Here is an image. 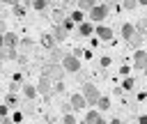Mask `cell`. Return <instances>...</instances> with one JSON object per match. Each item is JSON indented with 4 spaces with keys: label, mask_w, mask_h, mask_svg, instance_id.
<instances>
[{
    "label": "cell",
    "mask_w": 147,
    "mask_h": 124,
    "mask_svg": "<svg viewBox=\"0 0 147 124\" xmlns=\"http://www.w3.org/2000/svg\"><path fill=\"white\" fill-rule=\"evenodd\" d=\"M69 106H71V110H83V108H85L83 94H80V92H74V94L69 96Z\"/></svg>",
    "instance_id": "cell-9"
},
{
    "label": "cell",
    "mask_w": 147,
    "mask_h": 124,
    "mask_svg": "<svg viewBox=\"0 0 147 124\" xmlns=\"http://www.w3.org/2000/svg\"><path fill=\"white\" fill-rule=\"evenodd\" d=\"M138 5L140 7H147V0H138Z\"/></svg>",
    "instance_id": "cell-43"
},
{
    "label": "cell",
    "mask_w": 147,
    "mask_h": 124,
    "mask_svg": "<svg viewBox=\"0 0 147 124\" xmlns=\"http://www.w3.org/2000/svg\"><path fill=\"white\" fill-rule=\"evenodd\" d=\"M64 73H67V71L62 69L60 62H46V64L41 67V76H46V78H51V80H62Z\"/></svg>",
    "instance_id": "cell-1"
},
{
    "label": "cell",
    "mask_w": 147,
    "mask_h": 124,
    "mask_svg": "<svg viewBox=\"0 0 147 124\" xmlns=\"http://www.w3.org/2000/svg\"><path fill=\"white\" fill-rule=\"evenodd\" d=\"M133 87H136V78H124L122 90H133Z\"/></svg>",
    "instance_id": "cell-29"
},
{
    "label": "cell",
    "mask_w": 147,
    "mask_h": 124,
    "mask_svg": "<svg viewBox=\"0 0 147 124\" xmlns=\"http://www.w3.org/2000/svg\"><path fill=\"white\" fill-rule=\"evenodd\" d=\"M18 90H21V83H16V80H14V83L9 85V92H14V94H16Z\"/></svg>",
    "instance_id": "cell-34"
},
{
    "label": "cell",
    "mask_w": 147,
    "mask_h": 124,
    "mask_svg": "<svg viewBox=\"0 0 147 124\" xmlns=\"http://www.w3.org/2000/svg\"><path fill=\"white\" fill-rule=\"evenodd\" d=\"M9 117H11V122H14V124H21V119H23V113H21V110H16V113H14V115H9Z\"/></svg>",
    "instance_id": "cell-31"
},
{
    "label": "cell",
    "mask_w": 147,
    "mask_h": 124,
    "mask_svg": "<svg viewBox=\"0 0 147 124\" xmlns=\"http://www.w3.org/2000/svg\"><path fill=\"white\" fill-rule=\"evenodd\" d=\"M94 34H96V39H101V41H110L115 34H113V28H108V25H94Z\"/></svg>",
    "instance_id": "cell-6"
},
{
    "label": "cell",
    "mask_w": 147,
    "mask_h": 124,
    "mask_svg": "<svg viewBox=\"0 0 147 124\" xmlns=\"http://www.w3.org/2000/svg\"><path fill=\"white\" fill-rule=\"evenodd\" d=\"M53 18H55V23H62V21H64V9L57 7V9L53 11Z\"/></svg>",
    "instance_id": "cell-28"
},
{
    "label": "cell",
    "mask_w": 147,
    "mask_h": 124,
    "mask_svg": "<svg viewBox=\"0 0 147 124\" xmlns=\"http://www.w3.org/2000/svg\"><path fill=\"white\" fill-rule=\"evenodd\" d=\"M21 90H23V96H25L28 101H34V99H37V87H34V85L23 83V85H21Z\"/></svg>",
    "instance_id": "cell-14"
},
{
    "label": "cell",
    "mask_w": 147,
    "mask_h": 124,
    "mask_svg": "<svg viewBox=\"0 0 147 124\" xmlns=\"http://www.w3.org/2000/svg\"><path fill=\"white\" fill-rule=\"evenodd\" d=\"M9 115V106L7 103H0V117H7Z\"/></svg>",
    "instance_id": "cell-33"
},
{
    "label": "cell",
    "mask_w": 147,
    "mask_h": 124,
    "mask_svg": "<svg viewBox=\"0 0 147 124\" xmlns=\"http://www.w3.org/2000/svg\"><path fill=\"white\" fill-rule=\"evenodd\" d=\"M60 64H62V69H64L67 73H78V71H80V60H78L74 53H67Z\"/></svg>",
    "instance_id": "cell-4"
},
{
    "label": "cell",
    "mask_w": 147,
    "mask_h": 124,
    "mask_svg": "<svg viewBox=\"0 0 147 124\" xmlns=\"http://www.w3.org/2000/svg\"><path fill=\"white\" fill-rule=\"evenodd\" d=\"M142 39H145V37H142L140 32H136V34H133V37H131V39H129L126 44H129L131 48H140V44H142Z\"/></svg>",
    "instance_id": "cell-19"
},
{
    "label": "cell",
    "mask_w": 147,
    "mask_h": 124,
    "mask_svg": "<svg viewBox=\"0 0 147 124\" xmlns=\"http://www.w3.org/2000/svg\"><path fill=\"white\" fill-rule=\"evenodd\" d=\"M51 37L55 39V44H62V41L69 37V32H67V30H64L60 23H55V25H53V32H51Z\"/></svg>",
    "instance_id": "cell-8"
},
{
    "label": "cell",
    "mask_w": 147,
    "mask_h": 124,
    "mask_svg": "<svg viewBox=\"0 0 147 124\" xmlns=\"http://www.w3.org/2000/svg\"><path fill=\"white\" fill-rule=\"evenodd\" d=\"M0 64H2V60H0Z\"/></svg>",
    "instance_id": "cell-49"
},
{
    "label": "cell",
    "mask_w": 147,
    "mask_h": 124,
    "mask_svg": "<svg viewBox=\"0 0 147 124\" xmlns=\"http://www.w3.org/2000/svg\"><path fill=\"white\" fill-rule=\"evenodd\" d=\"M108 108H110V96H103V94H101V96L96 99V110L103 113V110H108Z\"/></svg>",
    "instance_id": "cell-18"
},
{
    "label": "cell",
    "mask_w": 147,
    "mask_h": 124,
    "mask_svg": "<svg viewBox=\"0 0 147 124\" xmlns=\"http://www.w3.org/2000/svg\"><path fill=\"white\" fill-rule=\"evenodd\" d=\"M48 2H51V0H32L30 5H32V7L37 9V11H44V9L48 7Z\"/></svg>",
    "instance_id": "cell-23"
},
{
    "label": "cell",
    "mask_w": 147,
    "mask_h": 124,
    "mask_svg": "<svg viewBox=\"0 0 147 124\" xmlns=\"http://www.w3.org/2000/svg\"><path fill=\"white\" fill-rule=\"evenodd\" d=\"M133 67L136 69H145L147 67V51H142V48L133 51Z\"/></svg>",
    "instance_id": "cell-7"
},
{
    "label": "cell",
    "mask_w": 147,
    "mask_h": 124,
    "mask_svg": "<svg viewBox=\"0 0 147 124\" xmlns=\"http://www.w3.org/2000/svg\"><path fill=\"white\" fill-rule=\"evenodd\" d=\"M69 18H71V21H74V23H83V11H80V9H74V11H71V16H69Z\"/></svg>",
    "instance_id": "cell-25"
},
{
    "label": "cell",
    "mask_w": 147,
    "mask_h": 124,
    "mask_svg": "<svg viewBox=\"0 0 147 124\" xmlns=\"http://www.w3.org/2000/svg\"><path fill=\"white\" fill-rule=\"evenodd\" d=\"M78 34H80V37H90V34H94V23H90V21L78 23Z\"/></svg>",
    "instance_id": "cell-13"
},
{
    "label": "cell",
    "mask_w": 147,
    "mask_h": 124,
    "mask_svg": "<svg viewBox=\"0 0 147 124\" xmlns=\"http://www.w3.org/2000/svg\"><path fill=\"white\" fill-rule=\"evenodd\" d=\"M7 30H5V21H0V34H5Z\"/></svg>",
    "instance_id": "cell-42"
},
{
    "label": "cell",
    "mask_w": 147,
    "mask_h": 124,
    "mask_svg": "<svg viewBox=\"0 0 147 124\" xmlns=\"http://www.w3.org/2000/svg\"><path fill=\"white\" fill-rule=\"evenodd\" d=\"M16 48H21V53L28 55V53L34 51V41H32L30 37H23V39H18V46H16Z\"/></svg>",
    "instance_id": "cell-10"
},
{
    "label": "cell",
    "mask_w": 147,
    "mask_h": 124,
    "mask_svg": "<svg viewBox=\"0 0 147 124\" xmlns=\"http://www.w3.org/2000/svg\"><path fill=\"white\" fill-rule=\"evenodd\" d=\"M64 55H67V53H64L60 46H53V48H51V60H48V62H62Z\"/></svg>",
    "instance_id": "cell-17"
},
{
    "label": "cell",
    "mask_w": 147,
    "mask_h": 124,
    "mask_svg": "<svg viewBox=\"0 0 147 124\" xmlns=\"http://www.w3.org/2000/svg\"><path fill=\"white\" fill-rule=\"evenodd\" d=\"M64 92V83L62 80H55V85H53V96H57V94H62Z\"/></svg>",
    "instance_id": "cell-26"
},
{
    "label": "cell",
    "mask_w": 147,
    "mask_h": 124,
    "mask_svg": "<svg viewBox=\"0 0 147 124\" xmlns=\"http://www.w3.org/2000/svg\"><path fill=\"white\" fill-rule=\"evenodd\" d=\"M133 34H136V25H131V23H122V37H124V41H129Z\"/></svg>",
    "instance_id": "cell-16"
},
{
    "label": "cell",
    "mask_w": 147,
    "mask_h": 124,
    "mask_svg": "<svg viewBox=\"0 0 147 124\" xmlns=\"http://www.w3.org/2000/svg\"><path fill=\"white\" fill-rule=\"evenodd\" d=\"M21 0H0V5H7V7H14V5H18Z\"/></svg>",
    "instance_id": "cell-35"
},
{
    "label": "cell",
    "mask_w": 147,
    "mask_h": 124,
    "mask_svg": "<svg viewBox=\"0 0 147 124\" xmlns=\"http://www.w3.org/2000/svg\"><path fill=\"white\" fill-rule=\"evenodd\" d=\"M119 5H122L124 9H129V11H131V9H136V7H138V0H122Z\"/></svg>",
    "instance_id": "cell-27"
},
{
    "label": "cell",
    "mask_w": 147,
    "mask_h": 124,
    "mask_svg": "<svg viewBox=\"0 0 147 124\" xmlns=\"http://www.w3.org/2000/svg\"><path fill=\"white\" fill-rule=\"evenodd\" d=\"M108 124H124V122H122V119H119V117H113V119H110V122H108Z\"/></svg>",
    "instance_id": "cell-40"
},
{
    "label": "cell",
    "mask_w": 147,
    "mask_h": 124,
    "mask_svg": "<svg viewBox=\"0 0 147 124\" xmlns=\"http://www.w3.org/2000/svg\"><path fill=\"white\" fill-rule=\"evenodd\" d=\"M80 94H83V99H85V106H90V108H94V106H96V99L101 96V92L96 90L94 83H85Z\"/></svg>",
    "instance_id": "cell-3"
},
{
    "label": "cell",
    "mask_w": 147,
    "mask_h": 124,
    "mask_svg": "<svg viewBox=\"0 0 147 124\" xmlns=\"http://www.w3.org/2000/svg\"><path fill=\"white\" fill-rule=\"evenodd\" d=\"M138 122L140 124H147V115H138Z\"/></svg>",
    "instance_id": "cell-38"
},
{
    "label": "cell",
    "mask_w": 147,
    "mask_h": 124,
    "mask_svg": "<svg viewBox=\"0 0 147 124\" xmlns=\"http://www.w3.org/2000/svg\"><path fill=\"white\" fill-rule=\"evenodd\" d=\"M110 64V57H101V67H108Z\"/></svg>",
    "instance_id": "cell-37"
},
{
    "label": "cell",
    "mask_w": 147,
    "mask_h": 124,
    "mask_svg": "<svg viewBox=\"0 0 147 124\" xmlns=\"http://www.w3.org/2000/svg\"><path fill=\"white\" fill-rule=\"evenodd\" d=\"M108 11H110V7H108L106 2H99V5H94V7L87 11V16H90V23H101V21H106V18H108Z\"/></svg>",
    "instance_id": "cell-2"
},
{
    "label": "cell",
    "mask_w": 147,
    "mask_h": 124,
    "mask_svg": "<svg viewBox=\"0 0 147 124\" xmlns=\"http://www.w3.org/2000/svg\"><path fill=\"white\" fill-rule=\"evenodd\" d=\"M94 5H99V0H76V9H80L83 14H87Z\"/></svg>",
    "instance_id": "cell-15"
},
{
    "label": "cell",
    "mask_w": 147,
    "mask_h": 124,
    "mask_svg": "<svg viewBox=\"0 0 147 124\" xmlns=\"http://www.w3.org/2000/svg\"><path fill=\"white\" fill-rule=\"evenodd\" d=\"M37 94H41V96H53V80L51 78H46V76H39V80H37Z\"/></svg>",
    "instance_id": "cell-5"
},
{
    "label": "cell",
    "mask_w": 147,
    "mask_h": 124,
    "mask_svg": "<svg viewBox=\"0 0 147 124\" xmlns=\"http://www.w3.org/2000/svg\"><path fill=\"white\" fill-rule=\"evenodd\" d=\"M119 2H122V0H106V5H108V7H115V5H119Z\"/></svg>",
    "instance_id": "cell-36"
},
{
    "label": "cell",
    "mask_w": 147,
    "mask_h": 124,
    "mask_svg": "<svg viewBox=\"0 0 147 124\" xmlns=\"http://www.w3.org/2000/svg\"><path fill=\"white\" fill-rule=\"evenodd\" d=\"M0 48H2V34H0Z\"/></svg>",
    "instance_id": "cell-44"
},
{
    "label": "cell",
    "mask_w": 147,
    "mask_h": 124,
    "mask_svg": "<svg viewBox=\"0 0 147 124\" xmlns=\"http://www.w3.org/2000/svg\"><path fill=\"white\" fill-rule=\"evenodd\" d=\"M60 25H62V28H64V30H67V32H71V30H74V28H76V23H74V21H71V18H69V16H64V21H62V23H60Z\"/></svg>",
    "instance_id": "cell-24"
},
{
    "label": "cell",
    "mask_w": 147,
    "mask_h": 124,
    "mask_svg": "<svg viewBox=\"0 0 147 124\" xmlns=\"http://www.w3.org/2000/svg\"><path fill=\"white\" fill-rule=\"evenodd\" d=\"M23 14H25V9H23L21 5H14V16H18V18H21Z\"/></svg>",
    "instance_id": "cell-32"
},
{
    "label": "cell",
    "mask_w": 147,
    "mask_h": 124,
    "mask_svg": "<svg viewBox=\"0 0 147 124\" xmlns=\"http://www.w3.org/2000/svg\"><path fill=\"white\" fill-rule=\"evenodd\" d=\"M0 124H2V117H0Z\"/></svg>",
    "instance_id": "cell-48"
},
{
    "label": "cell",
    "mask_w": 147,
    "mask_h": 124,
    "mask_svg": "<svg viewBox=\"0 0 147 124\" xmlns=\"http://www.w3.org/2000/svg\"><path fill=\"white\" fill-rule=\"evenodd\" d=\"M2 124H14V122H11V117L7 115V117H2Z\"/></svg>",
    "instance_id": "cell-41"
},
{
    "label": "cell",
    "mask_w": 147,
    "mask_h": 124,
    "mask_svg": "<svg viewBox=\"0 0 147 124\" xmlns=\"http://www.w3.org/2000/svg\"><path fill=\"white\" fill-rule=\"evenodd\" d=\"M62 124H76V117H74L71 113H64V117H62Z\"/></svg>",
    "instance_id": "cell-30"
},
{
    "label": "cell",
    "mask_w": 147,
    "mask_h": 124,
    "mask_svg": "<svg viewBox=\"0 0 147 124\" xmlns=\"http://www.w3.org/2000/svg\"><path fill=\"white\" fill-rule=\"evenodd\" d=\"M99 115H101V113H99V110H94V108H92V110H90V113H87V115H85V124H94V122H96V117H99Z\"/></svg>",
    "instance_id": "cell-22"
},
{
    "label": "cell",
    "mask_w": 147,
    "mask_h": 124,
    "mask_svg": "<svg viewBox=\"0 0 147 124\" xmlns=\"http://www.w3.org/2000/svg\"><path fill=\"white\" fill-rule=\"evenodd\" d=\"M142 71H145V73H147V67H145V69H142Z\"/></svg>",
    "instance_id": "cell-46"
},
{
    "label": "cell",
    "mask_w": 147,
    "mask_h": 124,
    "mask_svg": "<svg viewBox=\"0 0 147 124\" xmlns=\"http://www.w3.org/2000/svg\"><path fill=\"white\" fill-rule=\"evenodd\" d=\"M5 103H7V106H11V108H16V106H18V94H14V92H7V96H5Z\"/></svg>",
    "instance_id": "cell-20"
},
{
    "label": "cell",
    "mask_w": 147,
    "mask_h": 124,
    "mask_svg": "<svg viewBox=\"0 0 147 124\" xmlns=\"http://www.w3.org/2000/svg\"><path fill=\"white\" fill-rule=\"evenodd\" d=\"M16 57H18V51H16V48H9V46H2V48H0V60H2V62L16 60Z\"/></svg>",
    "instance_id": "cell-12"
},
{
    "label": "cell",
    "mask_w": 147,
    "mask_h": 124,
    "mask_svg": "<svg viewBox=\"0 0 147 124\" xmlns=\"http://www.w3.org/2000/svg\"><path fill=\"white\" fill-rule=\"evenodd\" d=\"M0 14H2V5H0Z\"/></svg>",
    "instance_id": "cell-47"
},
{
    "label": "cell",
    "mask_w": 147,
    "mask_h": 124,
    "mask_svg": "<svg viewBox=\"0 0 147 124\" xmlns=\"http://www.w3.org/2000/svg\"><path fill=\"white\" fill-rule=\"evenodd\" d=\"M94 124H108V122H106V117H101V115H99V117H96V122H94Z\"/></svg>",
    "instance_id": "cell-39"
},
{
    "label": "cell",
    "mask_w": 147,
    "mask_h": 124,
    "mask_svg": "<svg viewBox=\"0 0 147 124\" xmlns=\"http://www.w3.org/2000/svg\"><path fill=\"white\" fill-rule=\"evenodd\" d=\"M23 2H32V0H23Z\"/></svg>",
    "instance_id": "cell-45"
},
{
    "label": "cell",
    "mask_w": 147,
    "mask_h": 124,
    "mask_svg": "<svg viewBox=\"0 0 147 124\" xmlns=\"http://www.w3.org/2000/svg\"><path fill=\"white\" fill-rule=\"evenodd\" d=\"M2 46L16 48V46H18V34H16V32H5V34H2Z\"/></svg>",
    "instance_id": "cell-11"
},
{
    "label": "cell",
    "mask_w": 147,
    "mask_h": 124,
    "mask_svg": "<svg viewBox=\"0 0 147 124\" xmlns=\"http://www.w3.org/2000/svg\"><path fill=\"white\" fill-rule=\"evenodd\" d=\"M41 46L51 51V48H53V46H57V44H55V39H53L51 34H44V37H41Z\"/></svg>",
    "instance_id": "cell-21"
}]
</instances>
